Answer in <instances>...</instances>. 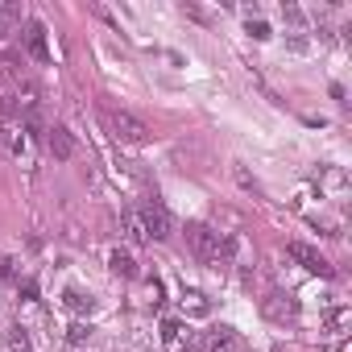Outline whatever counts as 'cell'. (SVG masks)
Instances as JSON below:
<instances>
[{
    "label": "cell",
    "instance_id": "cell-1",
    "mask_svg": "<svg viewBox=\"0 0 352 352\" xmlns=\"http://www.w3.org/2000/svg\"><path fill=\"white\" fill-rule=\"evenodd\" d=\"M187 245H191V253H195L199 261H208V265H220V261L232 253V241L220 236V232L208 228V224H187Z\"/></svg>",
    "mask_w": 352,
    "mask_h": 352
},
{
    "label": "cell",
    "instance_id": "cell-2",
    "mask_svg": "<svg viewBox=\"0 0 352 352\" xmlns=\"http://www.w3.org/2000/svg\"><path fill=\"white\" fill-rule=\"evenodd\" d=\"M104 120H108L112 137H120V141H133V145L149 141V124L137 112H129V108H104Z\"/></svg>",
    "mask_w": 352,
    "mask_h": 352
},
{
    "label": "cell",
    "instance_id": "cell-3",
    "mask_svg": "<svg viewBox=\"0 0 352 352\" xmlns=\"http://www.w3.org/2000/svg\"><path fill=\"white\" fill-rule=\"evenodd\" d=\"M141 220H145V228H149V241H166V236H170V212H166L157 199H145Z\"/></svg>",
    "mask_w": 352,
    "mask_h": 352
},
{
    "label": "cell",
    "instance_id": "cell-4",
    "mask_svg": "<svg viewBox=\"0 0 352 352\" xmlns=\"http://www.w3.org/2000/svg\"><path fill=\"white\" fill-rule=\"evenodd\" d=\"M286 253L294 257V261H302V270L307 274H319V278H331V265H327V257H319L311 245H302V241H294V245H286Z\"/></svg>",
    "mask_w": 352,
    "mask_h": 352
},
{
    "label": "cell",
    "instance_id": "cell-5",
    "mask_svg": "<svg viewBox=\"0 0 352 352\" xmlns=\"http://www.w3.org/2000/svg\"><path fill=\"white\" fill-rule=\"evenodd\" d=\"M46 145H50V153H54L58 162H71V157H75V137H71V129H63V124L46 129Z\"/></svg>",
    "mask_w": 352,
    "mask_h": 352
},
{
    "label": "cell",
    "instance_id": "cell-6",
    "mask_svg": "<svg viewBox=\"0 0 352 352\" xmlns=\"http://www.w3.org/2000/svg\"><path fill=\"white\" fill-rule=\"evenodd\" d=\"M25 50H30L38 63H46V58H50V46H46V25H42V21H25Z\"/></svg>",
    "mask_w": 352,
    "mask_h": 352
},
{
    "label": "cell",
    "instance_id": "cell-7",
    "mask_svg": "<svg viewBox=\"0 0 352 352\" xmlns=\"http://www.w3.org/2000/svg\"><path fill=\"white\" fill-rule=\"evenodd\" d=\"M120 228H124V236H129L133 245H145V241H149V228H145V220H141L137 208H124V212H120Z\"/></svg>",
    "mask_w": 352,
    "mask_h": 352
},
{
    "label": "cell",
    "instance_id": "cell-8",
    "mask_svg": "<svg viewBox=\"0 0 352 352\" xmlns=\"http://www.w3.org/2000/svg\"><path fill=\"white\" fill-rule=\"evenodd\" d=\"M261 311H265L270 319H278V323H282V319H294V302H290L286 294H270V298L261 302Z\"/></svg>",
    "mask_w": 352,
    "mask_h": 352
},
{
    "label": "cell",
    "instance_id": "cell-9",
    "mask_svg": "<svg viewBox=\"0 0 352 352\" xmlns=\"http://www.w3.org/2000/svg\"><path fill=\"white\" fill-rule=\"evenodd\" d=\"M208 352H241V340H236V331L220 327V331L208 340Z\"/></svg>",
    "mask_w": 352,
    "mask_h": 352
},
{
    "label": "cell",
    "instance_id": "cell-10",
    "mask_svg": "<svg viewBox=\"0 0 352 352\" xmlns=\"http://www.w3.org/2000/svg\"><path fill=\"white\" fill-rule=\"evenodd\" d=\"M108 270H112L116 278H137V261H133L129 253H120V249L108 257Z\"/></svg>",
    "mask_w": 352,
    "mask_h": 352
},
{
    "label": "cell",
    "instance_id": "cell-11",
    "mask_svg": "<svg viewBox=\"0 0 352 352\" xmlns=\"http://www.w3.org/2000/svg\"><path fill=\"white\" fill-rule=\"evenodd\" d=\"M183 311H187V315H208V311H212V302H208V294L187 290V294H183Z\"/></svg>",
    "mask_w": 352,
    "mask_h": 352
},
{
    "label": "cell",
    "instance_id": "cell-12",
    "mask_svg": "<svg viewBox=\"0 0 352 352\" xmlns=\"http://www.w3.org/2000/svg\"><path fill=\"white\" fill-rule=\"evenodd\" d=\"M348 319H352V315H348V307H331V311L323 315V323H327L331 331H340V327H348Z\"/></svg>",
    "mask_w": 352,
    "mask_h": 352
},
{
    "label": "cell",
    "instance_id": "cell-13",
    "mask_svg": "<svg viewBox=\"0 0 352 352\" xmlns=\"http://www.w3.org/2000/svg\"><path fill=\"white\" fill-rule=\"evenodd\" d=\"M0 141H5L13 153H21V149H25V137H21V129H13V124H9V129H0Z\"/></svg>",
    "mask_w": 352,
    "mask_h": 352
},
{
    "label": "cell",
    "instance_id": "cell-14",
    "mask_svg": "<svg viewBox=\"0 0 352 352\" xmlns=\"http://www.w3.org/2000/svg\"><path fill=\"white\" fill-rule=\"evenodd\" d=\"M17 21H21V13H17L13 5H0V38H5V34L17 25Z\"/></svg>",
    "mask_w": 352,
    "mask_h": 352
},
{
    "label": "cell",
    "instance_id": "cell-15",
    "mask_svg": "<svg viewBox=\"0 0 352 352\" xmlns=\"http://www.w3.org/2000/svg\"><path fill=\"white\" fill-rule=\"evenodd\" d=\"M67 307H71V311H91L96 302H91V294H79V290H67Z\"/></svg>",
    "mask_w": 352,
    "mask_h": 352
},
{
    "label": "cell",
    "instance_id": "cell-16",
    "mask_svg": "<svg viewBox=\"0 0 352 352\" xmlns=\"http://www.w3.org/2000/svg\"><path fill=\"white\" fill-rule=\"evenodd\" d=\"M9 348H13V352H30V340H25V331H21V327H13V331H9Z\"/></svg>",
    "mask_w": 352,
    "mask_h": 352
},
{
    "label": "cell",
    "instance_id": "cell-17",
    "mask_svg": "<svg viewBox=\"0 0 352 352\" xmlns=\"http://www.w3.org/2000/svg\"><path fill=\"white\" fill-rule=\"evenodd\" d=\"M179 352H208V340H204V336H187Z\"/></svg>",
    "mask_w": 352,
    "mask_h": 352
},
{
    "label": "cell",
    "instance_id": "cell-18",
    "mask_svg": "<svg viewBox=\"0 0 352 352\" xmlns=\"http://www.w3.org/2000/svg\"><path fill=\"white\" fill-rule=\"evenodd\" d=\"M162 340H179V323H174V319L162 323Z\"/></svg>",
    "mask_w": 352,
    "mask_h": 352
},
{
    "label": "cell",
    "instance_id": "cell-19",
    "mask_svg": "<svg viewBox=\"0 0 352 352\" xmlns=\"http://www.w3.org/2000/svg\"><path fill=\"white\" fill-rule=\"evenodd\" d=\"M13 274H17V270H13V261H9L5 253H0V278H13Z\"/></svg>",
    "mask_w": 352,
    "mask_h": 352
}]
</instances>
